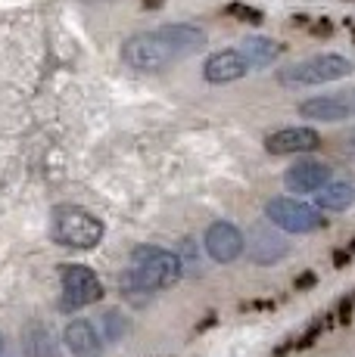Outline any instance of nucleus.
I'll return each instance as SVG.
<instances>
[{
    "label": "nucleus",
    "instance_id": "nucleus-2",
    "mask_svg": "<svg viewBox=\"0 0 355 357\" xmlns=\"http://www.w3.org/2000/svg\"><path fill=\"white\" fill-rule=\"evenodd\" d=\"M50 236L66 249L87 252L103 239V221L81 205H57L50 211Z\"/></svg>",
    "mask_w": 355,
    "mask_h": 357
},
{
    "label": "nucleus",
    "instance_id": "nucleus-16",
    "mask_svg": "<svg viewBox=\"0 0 355 357\" xmlns=\"http://www.w3.org/2000/svg\"><path fill=\"white\" fill-rule=\"evenodd\" d=\"M284 50H287V44H281V40H275V38H247L243 40V47H240V56L247 59V66L252 68H265V66H271L275 59H281L284 56Z\"/></svg>",
    "mask_w": 355,
    "mask_h": 357
},
{
    "label": "nucleus",
    "instance_id": "nucleus-20",
    "mask_svg": "<svg viewBox=\"0 0 355 357\" xmlns=\"http://www.w3.org/2000/svg\"><path fill=\"white\" fill-rule=\"evenodd\" d=\"M340 143H343V153H346V155H352V159H355V128L346 130L343 140H340Z\"/></svg>",
    "mask_w": 355,
    "mask_h": 357
},
{
    "label": "nucleus",
    "instance_id": "nucleus-21",
    "mask_svg": "<svg viewBox=\"0 0 355 357\" xmlns=\"http://www.w3.org/2000/svg\"><path fill=\"white\" fill-rule=\"evenodd\" d=\"M309 286H315V273H303L296 280V289H309Z\"/></svg>",
    "mask_w": 355,
    "mask_h": 357
},
{
    "label": "nucleus",
    "instance_id": "nucleus-12",
    "mask_svg": "<svg viewBox=\"0 0 355 357\" xmlns=\"http://www.w3.org/2000/svg\"><path fill=\"white\" fill-rule=\"evenodd\" d=\"M156 38H159L175 56H181V53H196V50H203V44H206V31H203L200 25H190V22L162 25V29L156 31Z\"/></svg>",
    "mask_w": 355,
    "mask_h": 357
},
{
    "label": "nucleus",
    "instance_id": "nucleus-8",
    "mask_svg": "<svg viewBox=\"0 0 355 357\" xmlns=\"http://www.w3.org/2000/svg\"><path fill=\"white\" fill-rule=\"evenodd\" d=\"M299 115L312 121H346L355 115V102L352 91L349 93H324V97H312L305 102H299Z\"/></svg>",
    "mask_w": 355,
    "mask_h": 357
},
{
    "label": "nucleus",
    "instance_id": "nucleus-18",
    "mask_svg": "<svg viewBox=\"0 0 355 357\" xmlns=\"http://www.w3.org/2000/svg\"><path fill=\"white\" fill-rule=\"evenodd\" d=\"M224 13L234 16V19H240V22H249V25H262L265 22V13L256 10V6H249V3H228L224 6Z\"/></svg>",
    "mask_w": 355,
    "mask_h": 357
},
{
    "label": "nucleus",
    "instance_id": "nucleus-4",
    "mask_svg": "<svg viewBox=\"0 0 355 357\" xmlns=\"http://www.w3.org/2000/svg\"><path fill=\"white\" fill-rule=\"evenodd\" d=\"M265 218L284 233H312L327 224L315 205L299 202V199H287V196L271 199V202L265 205Z\"/></svg>",
    "mask_w": 355,
    "mask_h": 357
},
{
    "label": "nucleus",
    "instance_id": "nucleus-5",
    "mask_svg": "<svg viewBox=\"0 0 355 357\" xmlns=\"http://www.w3.org/2000/svg\"><path fill=\"white\" fill-rule=\"evenodd\" d=\"M122 59L125 66L138 68V72H159L175 59V53L156 38V31H140L122 44Z\"/></svg>",
    "mask_w": 355,
    "mask_h": 357
},
{
    "label": "nucleus",
    "instance_id": "nucleus-3",
    "mask_svg": "<svg viewBox=\"0 0 355 357\" xmlns=\"http://www.w3.org/2000/svg\"><path fill=\"white\" fill-rule=\"evenodd\" d=\"M355 72L352 59L340 56V53H318L312 59H303V63L281 68L277 72V81L287 87H312V84H331V81L349 78Z\"/></svg>",
    "mask_w": 355,
    "mask_h": 357
},
{
    "label": "nucleus",
    "instance_id": "nucleus-11",
    "mask_svg": "<svg viewBox=\"0 0 355 357\" xmlns=\"http://www.w3.org/2000/svg\"><path fill=\"white\" fill-rule=\"evenodd\" d=\"M327 183H331V168L324 162H312V159L296 162L284 174V187L290 193H318Z\"/></svg>",
    "mask_w": 355,
    "mask_h": 357
},
{
    "label": "nucleus",
    "instance_id": "nucleus-1",
    "mask_svg": "<svg viewBox=\"0 0 355 357\" xmlns=\"http://www.w3.org/2000/svg\"><path fill=\"white\" fill-rule=\"evenodd\" d=\"M184 264L175 252L156 249V245H138L131 252V271L122 277V289L134 292H159L181 280Z\"/></svg>",
    "mask_w": 355,
    "mask_h": 357
},
{
    "label": "nucleus",
    "instance_id": "nucleus-19",
    "mask_svg": "<svg viewBox=\"0 0 355 357\" xmlns=\"http://www.w3.org/2000/svg\"><path fill=\"white\" fill-rule=\"evenodd\" d=\"M103 329H106V339L109 342H119L122 335H125L128 324H125V317H122L119 311H106L103 314Z\"/></svg>",
    "mask_w": 355,
    "mask_h": 357
},
{
    "label": "nucleus",
    "instance_id": "nucleus-6",
    "mask_svg": "<svg viewBox=\"0 0 355 357\" xmlns=\"http://www.w3.org/2000/svg\"><path fill=\"white\" fill-rule=\"evenodd\" d=\"M59 280H63V301H59V307H66V311L94 305V301L103 298V283L85 264H66L59 271Z\"/></svg>",
    "mask_w": 355,
    "mask_h": 357
},
{
    "label": "nucleus",
    "instance_id": "nucleus-13",
    "mask_svg": "<svg viewBox=\"0 0 355 357\" xmlns=\"http://www.w3.org/2000/svg\"><path fill=\"white\" fill-rule=\"evenodd\" d=\"M249 249V258L256 261V264H277L287 252H290V245L284 243V236H277L275 230L268 227H256L247 243Z\"/></svg>",
    "mask_w": 355,
    "mask_h": 357
},
{
    "label": "nucleus",
    "instance_id": "nucleus-7",
    "mask_svg": "<svg viewBox=\"0 0 355 357\" xmlns=\"http://www.w3.org/2000/svg\"><path fill=\"white\" fill-rule=\"evenodd\" d=\"M203 243H206V255L212 261H218V264H231V261H237L243 252H247V236H243V230L234 227L231 221L209 224Z\"/></svg>",
    "mask_w": 355,
    "mask_h": 357
},
{
    "label": "nucleus",
    "instance_id": "nucleus-14",
    "mask_svg": "<svg viewBox=\"0 0 355 357\" xmlns=\"http://www.w3.org/2000/svg\"><path fill=\"white\" fill-rule=\"evenodd\" d=\"M66 348L75 357H100L103 354V342H100V333L94 324L87 320H72L66 326Z\"/></svg>",
    "mask_w": 355,
    "mask_h": 357
},
{
    "label": "nucleus",
    "instance_id": "nucleus-9",
    "mask_svg": "<svg viewBox=\"0 0 355 357\" xmlns=\"http://www.w3.org/2000/svg\"><path fill=\"white\" fill-rule=\"evenodd\" d=\"M321 146V134L315 128H284L265 140V149L271 155H296V153H312Z\"/></svg>",
    "mask_w": 355,
    "mask_h": 357
},
{
    "label": "nucleus",
    "instance_id": "nucleus-17",
    "mask_svg": "<svg viewBox=\"0 0 355 357\" xmlns=\"http://www.w3.org/2000/svg\"><path fill=\"white\" fill-rule=\"evenodd\" d=\"M355 202V187L346 181H331L315 193V208L318 211H346Z\"/></svg>",
    "mask_w": 355,
    "mask_h": 357
},
{
    "label": "nucleus",
    "instance_id": "nucleus-24",
    "mask_svg": "<svg viewBox=\"0 0 355 357\" xmlns=\"http://www.w3.org/2000/svg\"><path fill=\"white\" fill-rule=\"evenodd\" d=\"M352 102H355V91H352Z\"/></svg>",
    "mask_w": 355,
    "mask_h": 357
},
{
    "label": "nucleus",
    "instance_id": "nucleus-10",
    "mask_svg": "<svg viewBox=\"0 0 355 357\" xmlns=\"http://www.w3.org/2000/svg\"><path fill=\"white\" fill-rule=\"evenodd\" d=\"M247 72H249V66H247V59L240 56V50H218L206 59V66H203V78H206L209 84H234V81H240Z\"/></svg>",
    "mask_w": 355,
    "mask_h": 357
},
{
    "label": "nucleus",
    "instance_id": "nucleus-22",
    "mask_svg": "<svg viewBox=\"0 0 355 357\" xmlns=\"http://www.w3.org/2000/svg\"><path fill=\"white\" fill-rule=\"evenodd\" d=\"M166 3V0H143V6H147V10H156V6H162Z\"/></svg>",
    "mask_w": 355,
    "mask_h": 357
},
{
    "label": "nucleus",
    "instance_id": "nucleus-23",
    "mask_svg": "<svg viewBox=\"0 0 355 357\" xmlns=\"http://www.w3.org/2000/svg\"><path fill=\"white\" fill-rule=\"evenodd\" d=\"M0 354H3V335H0Z\"/></svg>",
    "mask_w": 355,
    "mask_h": 357
},
{
    "label": "nucleus",
    "instance_id": "nucleus-15",
    "mask_svg": "<svg viewBox=\"0 0 355 357\" xmlns=\"http://www.w3.org/2000/svg\"><path fill=\"white\" fill-rule=\"evenodd\" d=\"M25 357H59V339L47 324H29L22 333Z\"/></svg>",
    "mask_w": 355,
    "mask_h": 357
}]
</instances>
